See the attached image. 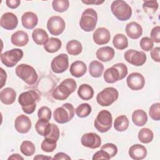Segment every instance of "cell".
Segmentation results:
<instances>
[{"label": "cell", "instance_id": "cell-46", "mask_svg": "<svg viewBox=\"0 0 160 160\" xmlns=\"http://www.w3.org/2000/svg\"><path fill=\"white\" fill-rule=\"evenodd\" d=\"M160 27L159 26L153 28L151 31V37L153 42L159 43L160 42Z\"/></svg>", "mask_w": 160, "mask_h": 160}, {"label": "cell", "instance_id": "cell-14", "mask_svg": "<svg viewBox=\"0 0 160 160\" xmlns=\"http://www.w3.org/2000/svg\"><path fill=\"white\" fill-rule=\"evenodd\" d=\"M128 86L133 91H139L142 89L145 85V79L144 76L139 72L131 73L126 79Z\"/></svg>", "mask_w": 160, "mask_h": 160}, {"label": "cell", "instance_id": "cell-23", "mask_svg": "<svg viewBox=\"0 0 160 160\" xmlns=\"http://www.w3.org/2000/svg\"><path fill=\"white\" fill-rule=\"evenodd\" d=\"M11 41L16 46H24L29 42V36L27 32L23 31H18L12 34Z\"/></svg>", "mask_w": 160, "mask_h": 160}, {"label": "cell", "instance_id": "cell-43", "mask_svg": "<svg viewBox=\"0 0 160 160\" xmlns=\"http://www.w3.org/2000/svg\"><path fill=\"white\" fill-rule=\"evenodd\" d=\"M141 48L144 51H151L154 46L153 41L149 37L142 38L139 42Z\"/></svg>", "mask_w": 160, "mask_h": 160}, {"label": "cell", "instance_id": "cell-30", "mask_svg": "<svg viewBox=\"0 0 160 160\" xmlns=\"http://www.w3.org/2000/svg\"><path fill=\"white\" fill-rule=\"evenodd\" d=\"M62 42L61 40L56 38H51L44 45V49L50 53H54L58 51L61 48Z\"/></svg>", "mask_w": 160, "mask_h": 160}, {"label": "cell", "instance_id": "cell-10", "mask_svg": "<svg viewBox=\"0 0 160 160\" xmlns=\"http://www.w3.org/2000/svg\"><path fill=\"white\" fill-rule=\"evenodd\" d=\"M23 51L21 49L15 48L2 53L1 55V62L6 67L12 68L22 58Z\"/></svg>", "mask_w": 160, "mask_h": 160}, {"label": "cell", "instance_id": "cell-7", "mask_svg": "<svg viewBox=\"0 0 160 160\" xmlns=\"http://www.w3.org/2000/svg\"><path fill=\"white\" fill-rule=\"evenodd\" d=\"M75 109L70 103H65L56 108L53 112L54 120L59 124H64L70 121L74 116Z\"/></svg>", "mask_w": 160, "mask_h": 160}, {"label": "cell", "instance_id": "cell-13", "mask_svg": "<svg viewBox=\"0 0 160 160\" xmlns=\"http://www.w3.org/2000/svg\"><path fill=\"white\" fill-rule=\"evenodd\" d=\"M51 67L52 71L57 74L62 73L69 67V59L66 54H60L53 58L51 61Z\"/></svg>", "mask_w": 160, "mask_h": 160}, {"label": "cell", "instance_id": "cell-8", "mask_svg": "<svg viewBox=\"0 0 160 160\" xmlns=\"http://www.w3.org/2000/svg\"><path fill=\"white\" fill-rule=\"evenodd\" d=\"M112 117L111 112L107 110L101 111L97 115L94 126L100 132H106L112 127Z\"/></svg>", "mask_w": 160, "mask_h": 160}, {"label": "cell", "instance_id": "cell-12", "mask_svg": "<svg viewBox=\"0 0 160 160\" xmlns=\"http://www.w3.org/2000/svg\"><path fill=\"white\" fill-rule=\"evenodd\" d=\"M124 57L128 62L135 66H142L146 61V54L143 51H138L134 49H129L126 51Z\"/></svg>", "mask_w": 160, "mask_h": 160}, {"label": "cell", "instance_id": "cell-21", "mask_svg": "<svg viewBox=\"0 0 160 160\" xmlns=\"http://www.w3.org/2000/svg\"><path fill=\"white\" fill-rule=\"evenodd\" d=\"M115 52L112 48L110 46H104L99 48L96 55L97 58L102 62H108L111 61L114 57Z\"/></svg>", "mask_w": 160, "mask_h": 160}, {"label": "cell", "instance_id": "cell-39", "mask_svg": "<svg viewBox=\"0 0 160 160\" xmlns=\"http://www.w3.org/2000/svg\"><path fill=\"white\" fill-rule=\"evenodd\" d=\"M158 6L159 5L156 1H145L142 4L144 11L150 14L154 13L158 9Z\"/></svg>", "mask_w": 160, "mask_h": 160}, {"label": "cell", "instance_id": "cell-17", "mask_svg": "<svg viewBox=\"0 0 160 160\" xmlns=\"http://www.w3.org/2000/svg\"><path fill=\"white\" fill-rule=\"evenodd\" d=\"M1 26L6 30L14 29L18 24V19L12 12H6L1 18Z\"/></svg>", "mask_w": 160, "mask_h": 160}, {"label": "cell", "instance_id": "cell-5", "mask_svg": "<svg viewBox=\"0 0 160 160\" xmlns=\"http://www.w3.org/2000/svg\"><path fill=\"white\" fill-rule=\"evenodd\" d=\"M111 9L114 16L119 21H127L131 17L132 9L122 0L114 1L111 6Z\"/></svg>", "mask_w": 160, "mask_h": 160}, {"label": "cell", "instance_id": "cell-41", "mask_svg": "<svg viewBox=\"0 0 160 160\" xmlns=\"http://www.w3.org/2000/svg\"><path fill=\"white\" fill-rule=\"evenodd\" d=\"M149 114L151 118L154 121L160 119V103L156 102L152 104L149 108Z\"/></svg>", "mask_w": 160, "mask_h": 160}, {"label": "cell", "instance_id": "cell-53", "mask_svg": "<svg viewBox=\"0 0 160 160\" xmlns=\"http://www.w3.org/2000/svg\"><path fill=\"white\" fill-rule=\"evenodd\" d=\"M8 159H17V160L22 159L23 160L24 158L22 156H21L19 154H13L8 158Z\"/></svg>", "mask_w": 160, "mask_h": 160}, {"label": "cell", "instance_id": "cell-32", "mask_svg": "<svg viewBox=\"0 0 160 160\" xmlns=\"http://www.w3.org/2000/svg\"><path fill=\"white\" fill-rule=\"evenodd\" d=\"M50 128L51 124L49 122L48 120L39 119L35 124V129L37 132L44 137L48 135L50 131Z\"/></svg>", "mask_w": 160, "mask_h": 160}, {"label": "cell", "instance_id": "cell-42", "mask_svg": "<svg viewBox=\"0 0 160 160\" xmlns=\"http://www.w3.org/2000/svg\"><path fill=\"white\" fill-rule=\"evenodd\" d=\"M41 149L44 152H52L56 148V142L44 138V139L41 142Z\"/></svg>", "mask_w": 160, "mask_h": 160}, {"label": "cell", "instance_id": "cell-54", "mask_svg": "<svg viewBox=\"0 0 160 160\" xmlns=\"http://www.w3.org/2000/svg\"><path fill=\"white\" fill-rule=\"evenodd\" d=\"M34 159H39V160L40 159V160H41V159H54L51 158V157L45 156L42 154H38V155H37L36 156H35L34 158Z\"/></svg>", "mask_w": 160, "mask_h": 160}, {"label": "cell", "instance_id": "cell-37", "mask_svg": "<svg viewBox=\"0 0 160 160\" xmlns=\"http://www.w3.org/2000/svg\"><path fill=\"white\" fill-rule=\"evenodd\" d=\"M91 106L88 103H82L76 108L75 112L78 117L83 118L88 116L91 112Z\"/></svg>", "mask_w": 160, "mask_h": 160}, {"label": "cell", "instance_id": "cell-6", "mask_svg": "<svg viewBox=\"0 0 160 160\" xmlns=\"http://www.w3.org/2000/svg\"><path fill=\"white\" fill-rule=\"evenodd\" d=\"M98 22V14L92 8H88L83 11L79 20L81 28L86 32L92 31Z\"/></svg>", "mask_w": 160, "mask_h": 160}, {"label": "cell", "instance_id": "cell-35", "mask_svg": "<svg viewBox=\"0 0 160 160\" xmlns=\"http://www.w3.org/2000/svg\"><path fill=\"white\" fill-rule=\"evenodd\" d=\"M139 140L144 144H148L151 142L154 138V134L152 131L147 128H144L141 129L138 135Z\"/></svg>", "mask_w": 160, "mask_h": 160}, {"label": "cell", "instance_id": "cell-26", "mask_svg": "<svg viewBox=\"0 0 160 160\" xmlns=\"http://www.w3.org/2000/svg\"><path fill=\"white\" fill-rule=\"evenodd\" d=\"M32 38L34 42L38 45H44L49 40V36L46 31L42 28H36L33 30Z\"/></svg>", "mask_w": 160, "mask_h": 160}, {"label": "cell", "instance_id": "cell-3", "mask_svg": "<svg viewBox=\"0 0 160 160\" xmlns=\"http://www.w3.org/2000/svg\"><path fill=\"white\" fill-rule=\"evenodd\" d=\"M128 68L124 63H117L105 71L104 79L108 83H114L124 79L128 74Z\"/></svg>", "mask_w": 160, "mask_h": 160}, {"label": "cell", "instance_id": "cell-51", "mask_svg": "<svg viewBox=\"0 0 160 160\" xmlns=\"http://www.w3.org/2000/svg\"><path fill=\"white\" fill-rule=\"evenodd\" d=\"M6 78H7V75H6V71H4L2 68H1V88H2L4 86V85L6 84Z\"/></svg>", "mask_w": 160, "mask_h": 160}, {"label": "cell", "instance_id": "cell-15", "mask_svg": "<svg viewBox=\"0 0 160 160\" xmlns=\"http://www.w3.org/2000/svg\"><path fill=\"white\" fill-rule=\"evenodd\" d=\"M81 142L83 146L96 149L100 147L101 139L99 135L94 132H88L84 134L81 138Z\"/></svg>", "mask_w": 160, "mask_h": 160}, {"label": "cell", "instance_id": "cell-49", "mask_svg": "<svg viewBox=\"0 0 160 160\" xmlns=\"http://www.w3.org/2000/svg\"><path fill=\"white\" fill-rule=\"evenodd\" d=\"M6 3L8 8L11 9H16L20 5L21 1L19 0H7L6 1Z\"/></svg>", "mask_w": 160, "mask_h": 160}, {"label": "cell", "instance_id": "cell-48", "mask_svg": "<svg viewBox=\"0 0 160 160\" xmlns=\"http://www.w3.org/2000/svg\"><path fill=\"white\" fill-rule=\"evenodd\" d=\"M159 52H160V48L156 47L151 50V58L156 62H159L160 61L159 58Z\"/></svg>", "mask_w": 160, "mask_h": 160}, {"label": "cell", "instance_id": "cell-19", "mask_svg": "<svg viewBox=\"0 0 160 160\" xmlns=\"http://www.w3.org/2000/svg\"><path fill=\"white\" fill-rule=\"evenodd\" d=\"M22 25L28 29H32L36 26L38 22V18L33 12L28 11L24 12L21 17Z\"/></svg>", "mask_w": 160, "mask_h": 160}, {"label": "cell", "instance_id": "cell-16", "mask_svg": "<svg viewBox=\"0 0 160 160\" xmlns=\"http://www.w3.org/2000/svg\"><path fill=\"white\" fill-rule=\"evenodd\" d=\"M32 123L29 118L26 115L18 116L14 121V128L16 130L21 134H25L29 131Z\"/></svg>", "mask_w": 160, "mask_h": 160}, {"label": "cell", "instance_id": "cell-34", "mask_svg": "<svg viewBox=\"0 0 160 160\" xmlns=\"http://www.w3.org/2000/svg\"><path fill=\"white\" fill-rule=\"evenodd\" d=\"M129 123L128 118L125 115H121L115 119L114 127L117 131L122 132L128 128Z\"/></svg>", "mask_w": 160, "mask_h": 160}, {"label": "cell", "instance_id": "cell-33", "mask_svg": "<svg viewBox=\"0 0 160 160\" xmlns=\"http://www.w3.org/2000/svg\"><path fill=\"white\" fill-rule=\"evenodd\" d=\"M112 43L115 48L119 50L124 49L128 46V40L123 34H116L113 38Z\"/></svg>", "mask_w": 160, "mask_h": 160}, {"label": "cell", "instance_id": "cell-4", "mask_svg": "<svg viewBox=\"0 0 160 160\" xmlns=\"http://www.w3.org/2000/svg\"><path fill=\"white\" fill-rule=\"evenodd\" d=\"M15 72L18 77L29 85H33L37 82L38 74L35 69L30 65L20 64L16 66Z\"/></svg>", "mask_w": 160, "mask_h": 160}, {"label": "cell", "instance_id": "cell-38", "mask_svg": "<svg viewBox=\"0 0 160 160\" xmlns=\"http://www.w3.org/2000/svg\"><path fill=\"white\" fill-rule=\"evenodd\" d=\"M52 6L55 11L62 12L69 8V2L68 0H54L52 2Z\"/></svg>", "mask_w": 160, "mask_h": 160}, {"label": "cell", "instance_id": "cell-28", "mask_svg": "<svg viewBox=\"0 0 160 160\" xmlns=\"http://www.w3.org/2000/svg\"><path fill=\"white\" fill-rule=\"evenodd\" d=\"M78 94L83 100H89L93 97L94 90L90 85L82 84L78 88Z\"/></svg>", "mask_w": 160, "mask_h": 160}, {"label": "cell", "instance_id": "cell-47", "mask_svg": "<svg viewBox=\"0 0 160 160\" xmlns=\"http://www.w3.org/2000/svg\"><path fill=\"white\" fill-rule=\"evenodd\" d=\"M111 158L109 156V154L104 150L101 149L100 151H97L92 157V159H109Z\"/></svg>", "mask_w": 160, "mask_h": 160}, {"label": "cell", "instance_id": "cell-45", "mask_svg": "<svg viewBox=\"0 0 160 160\" xmlns=\"http://www.w3.org/2000/svg\"><path fill=\"white\" fill-rule=\"evenodd\" d=\"M38 116L39 119L50 120L51 118V111L47 106L41 107L38 112Z\"/></svg>", "mask_w": 160, "mask_h": 160}, {"label": "cell", "instance_id": "cell-40", "mask_svg": "<svg viewBox=\"0 0 160 160\" xmlns=\"http://www.w3.org/2000/svg\"><path fill=\"white\" fill-rule=\"evenodd\" d=\"M45 139L57 142L59 138V129L54 124H51V128L49 133L44 137Z\"/></svg>", "mask_w": 160, "mask_h": 160}, {"label": "cell", "instance_id": "cell-11", "mask_svg": "<svg viewBox=\"0 0 160 160\" xmlns=\"http://www.w3.org/2000/svg\"><path fill=\"white\" fill-rule=\"evenodd\" d=\"M66 24L64 20L59 16H51L47 22V28L50 34L54 36H59L65 29Z\"/></svg>", "mask_w": 160, "mask_h": 160}, {"label": "cell", "instance_id": "cell-36", "mask_svg": "<svg viewBox=\"0 0 160 160\" xmlns=\"http://www.w3.org/2000/svg\"><path fill=\"white\" fill-rule=\"evenodd\" d=\"M21 152L26 156L33 155L36 151L35 145L29 141H24L20 146Z\"/></svg>", "mask_w": 160, "mask_h": 160}, {"label": "cell", "instance_id": "cell-20", "mask_svg": "<svg viewBox=\"0 0 160 160\" xmlns=\"http://www.w3.org/2000/svg\"><path fill=\"white\" fill-rule=\"evenodd\" d=\"M128 153L132 159L141 160L146 157L147 149L144 146L136 144L130 147Z\"/></svg>", "mask_w": 160, "mask_h": 160}, {"label": "cell", "instance_id": "cell-27", "mask_svg": "<svg viewBox=\"0 0 160 160\" xmlns=\"http://www.w3.org/2000/svg\"><path fill=\"white\" fill-rule=\"evenodd\" d=\"M132 121L137 126H143L148 121L146 112L142 109H137L132 114Z\"/></svg>", "mask_w": 160, "mask_h": 160}, {"label": "cell", "instance_id": "cell-31", "mask_svg": "<svg viewBox=\"0 0 160 160\" xmlns=\"http://www.w3.org/2000/svg\"><path fill=\"white\" fill-rule=\"evenodd\" d=\"M104 71L103 64L98 61H92L89 66V72L91 76L94 78H99Z\"/></svg>", "mask_w": 160, "mask_h": 160}, {"label": "cell", "instance_id": "cell-44", "mask_svg": "<svg viewBox=\"0 0 160 160\" xmlns=\"http://www.w3.org/2000/svg\"><path fill=\"white\" fill-rule=\"evenodd\" d=\"M101 149L105 151L110 156V158H112L115 156L118 153V148L117 146L112 143H106L101 146Z\"/></svg>", "mask_w": 160, "mask_h": 160}, {"label": "cell", "instance_id": "cell-52", "mask_svg": "<svg viewBox=\"0 0 160 160\" xmlns=\"http://www.w3.org/2000/svg\"><path fill=\"white\" fill-rule=\"evenodd\" d=\"M82 2L86 4H96L99 5L104 2V1H99V0H87V1H82Z\"/></svg>", "mask_w": 160, "mask_h": 160}, {"label": "cell", "instance_id": "cell-1", "mask_svg": "<svg viewBox=\"0 0 160 160\" xmlns=\"http://www.w3.org/2000/svg\"><path fill=\"white\" fill-rule=\"evenodd\" d=\"M77 88L76 81L72 78H67L63 80L53 90L52 92V97L57 100H65L69 95L75 91Z\"/></svg>", "mask_w": 160, "mask_h": 160}, {"label": "cell", "instance_id": "cell-29", "mask_svg": "<svg viewBox=\"0 0 160 160\" xmlns=\"http://www.w3.org/2000/svg\"><path fill=\"white\" fill-rule=\"evenodd\" d=\"M68 53L72 56L79 55L82 51V46L81 43L78 40L69 41L66 46Z\"/></svg>", "mask_w": 160, "mask_h": 160}, {"label": "cell", "instance_id": "cell-25", "mask_svg": "<svg viewBox=\"0 0 160 160\" xmlns=\"http://www.w3.org/2000/svg\"><path fill=\"white\" fill-rule=\"evenodd\" d=\"M87 71L86 64L81 61H76L73 62L70 66V73L76 78L82 77L85 74Z\"/></svg>", "mask_w": 160, "mask_h": 160}, {"label": "cell", "instance_id": "cell-24", "mask_svg": "<svg viewBox=\"0 0 160 160\" xmlns=\"http://www.w3.org/2000/svg\"><path fill=\"white\" fill-rule=\"evenodd\" d=\"M16 98V92L15 90L11 88H6L0 92L1 101L4 104H12Z\"/></svg>", "mask_w": 160, "mask_h": 160}, {"label": "cell", "instance_id": "cell-22", "mask_svg": "<svg viewBox=\"0 0 160 160\" xmlns=\"http://www.w3.org/2000/svg\"><path fill=\"white\" fill-rule=\"evenodd\" d=\"M126 32L128 37L132 39H138L142 34L141 26L136 22H131L126 26Z\"/></svg>", "mask_w": 160, "mask_h": 160}, {"label": "cell", "instance_id": "cell-18", "mask_svg": "<svg viewBox=\"0 0 160 160\" xmlns=\"http://www.w3.org/2000/svg\"><path fill=\"white\" fill-rule=\"evenodd\" d=\"M93 41L98 45L106 44L109 42L111 34L109 30L105 28H99L93 33Z\"/></svg>", "mask_w": 160, "mask_h": 160}, {"label": "cell", "instance_id": "cell-2", "mask_svg": "<svg viewBox=\"0 0 160 160\" xmlns=\"http://www.w3.org/2000/svg\"><path fill=\"white\" fill-rule=\"evenodd\" d=\"M39 99V94L34 90H29L22 92L19 98L18 102L21 106L22 111L27 114L34 112L36 108V102Z\"/></svg>", "mask_w": 160, "mask_h": 160}, {"label": "cell", "instance_id": "cell-50", "mask_svg": "<svg viewBox=\"0 0 160 160\" xmlns=\"http://www.w3.org/2000/svg\"><path fill=\"white\" fill-rule=\"evenodd\" d=\"M53 159H71V158L67 154L62 152H60L56 154Z\"/></svg>", "mask_w": 160, "mask_h": 160}, {"label": "cell", "instance_id": "cell-9", "mask_svg": "<svg viewBox=\"0 0 160 160\" xmlns=\"http://www.w3.org/2000/svg\"><path fill=\"white\" fill-rule=\"evenodd\" d=\"M119 97L118 90L113 87H108L99 92L96 96L98 103L101 106H109L114 102Z\"/></svg>", "mask_w": 160, "mask_h": 160}]
</instances>
